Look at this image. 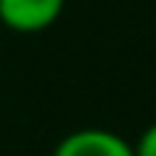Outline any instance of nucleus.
<instances>
[{"label":"nucleus","instance_id":"obj_1","mask_svg":"<svg viewBox=\"0 0 156 156\" xmlns=\"http://www.w3.org/2000/svg\"><path fill=\"white\" fill-rule=\"evenodd\" d=\"M67 9V0H0V23L12 32L32 35L49 29Z\"/></svg>","mask_w":156,"mask_h":156},{"label":"nucleus","instance_id":"obj_3","mask_svg":"<svg viewBox=\"0 0 156 156\" xmlns=\"http://www.w3.org/2000/svg\"><path fill=\"white\" fill-rule=\"evenodd\" d=\"M133 156H156V122L147 124L133 142Z\"/></svg>","mask_w":156,"mask_h":156},{"label":"nucleus","instance_id":"obj_2","mask_svg":"<svg viewBox=\"0 0 156 156\" xmlns=\"http://www.w3.org/2000/svg\"><path fill=\"white\" fill-rule=\"evenodd\" d=\"M52 156H133V145L104 127H81L67 133Z\"/></svg>","mask_w":156,"mask_h":156}]
</instances>
